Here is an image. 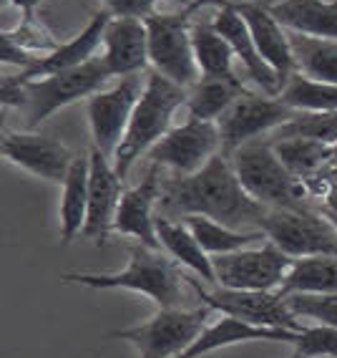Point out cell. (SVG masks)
<instances>
[{"mask_svg":"<svg viewBox=\"0 0 337 358\" xmlns=\"http://www.w3.org/2000/svg\"><path fill=\"white\" fill-rule=\"evenodd\" d=\"M282 103L292 111H337V86L294 71L280 91Z\"/></svg>","mask_w":337,"mask_h":358,"instance_id":"f546056e","label":"cell"},{"mask_svg":"<svg viewBox=\"0 0 337 358\" xmlns=\"http://www.w3.org/2000/svg\"><path fill=\"white\" fill-rule=\"evenodd\" d=\"M91 179H89V217L83 227V237L93 243H103L114 230V220L123 197V179L119 177L114 159H108L101 149L91 147Z\"/></svg>","mask_w":337,"mask_h":358,"instance_id":"2e32d148","label":"cell"},{"mask_svg":"<svg viewBox=\"0 0 337 358\" xmlns=\"http://www.w3.org/2000/svg\"><path fill=\"white\" fill-rule=\"evenodd\" d=\"M61 280L93 290H134L149 295L159 308H181L184 285H189L174 257L141 243L128 248V265L119 273H66Z\"/></svg>","mask_w":337,"mask_h":358,"instance_id":"3957f363","label":"cell"},{"mask_svg":"<svg viewBox=\"0 0 337 358\" xmlns=\"http://www.w3.org/2000/svg\"><path fill=\"white\" fill-rule=\"evenodd\" d=\"M230 159L247 194L267 210L305 207V185L277 157L272 141H249L237 149Z\"/></svg>","mask_w":337,"mask_h":358,"instance_id":"5b68a950","label":"cell"},{"mask_svg":"<svg viewBox=\"0 0 337 358\" xmlns=\"http://www.w3.org/2000/svg\"><path fill=\"white\" fill-rule=\"evenodd\" d=\"M242 81H227V78H199L189 89L186 99V111L189 119H202V122H219V116L230 109L239 96H244Z\"/></svg>","mask_w":337,"mask_h":358,"instance_id":"4316f807","label":"cell"},{"mask_svg":"<svg viewBox=\"0 0 337 358\" xmlns=\"http://www.w3.org/2000/svg\"><path fill=\"white\" fill-rule=\"evenodd\" d=\"M260 230L290 257L337 255V230L330 220L307 207L264 210Z\"/></svg>","mask_w":337,"mask_h":358,"instance_id":"52a82bcc","label":"cell"},{"mask_svg":"<svg viewBox=\"0 0 337 358\" xmlns=\"http://www.w3.org/2000/svg\"><path fill=\"white\" fill-rule=\"evenodd\" d=\"M302 331H290V328H267L252 326L247 320H239L234 315L222 313L219 318L207 326L199 338L177 358H202L219 348H230L237 343H249V341H282V343H297Z\"/></svg>","mask_w":337,"mask_h":358,"instance_id":"44dd1931","label":"cell"},{"mask_svg":"<svg viewBox=\"0 0 337 358\" xmlns=\"http://www.w3.org/2000/svg\"><path fill=\"white\" fill-rule=\"evenodd\" d=\"M0 43H3V53H0V61H3V64L18 66L20 71H26V69H31L36 61H38V56H36V53L23 51L20 45H15L13 41L8 38L6 33L0 36Z\"/></svg>","mask_w":337,"mask_h":358,"instance_id":"8d00e7d4","label":"cell"},{"mask_svg":"<svg viewBox=\"0 0 337 358\" xmlns=\"http://www.w3.org/2000/svg\"><path fill=\"white\" fill-rule=\"evenodd\" d=\"M324 217L330 220V222L335 224V230H337V207H327V210H324Z\"/></svg>","mask_w":337,"mask_h":358,"instance_id":"60d3db41","label":"cell"},{"mask_svg":"<svg viewBox=\"0 0 337 358\" xmlns=\"http://www.w3.org/2000/svg\"><path fill=\"white\" fill-rule=\"evenodd\" d=\"M211 26L230 41V45L234 48V56L242 61L244 71H247V76L264 91V96H280V91H282L280 78H277L272 66L262 58L255 38H252V31H249L247 20L237 13L234 0H232L230 6L216 8L214 18H211Z\"/></svg>","mask_w":337,"mask_h":358,"instance_id":"d6986e66","label":"cell"},{"mask_svg":"<svg viewBox=\"0 0 337 358\" xmlns=\"http://www.w3.org/2000/svg\"><path fill=\"white\" fill-rule=\"evenodd\" d=\"M159 194H161V174L159 166L151 164L139 185L126 189L121 205L116 212L114 232L134 237L136 243L147 248L161 250L159 232H156V215H159Z\"/></svg>","mask_w":337,"mask_h":358,"instance_id":"9a60e30c","label":"cell"},{"mask_svg":"<svg viewBox=\"0 0 337 358\" xmlns=\"http://www.w3.org/2000/svg\"><path fill=\"white\" fill-rule=\"evenodd\" d=\"M114 15L108 13L106 8L103 10H96L91 15L89 26L83 28L78 36H73L70 41L61 43L53 53H45L38 56V61L31 66V69L20 71L18 81H33V78H43V76H53V73H61V71H70L76 66H83L86 61H91L96 53V48L103 43V33H106L108 23H111Z\"/></svg>","mask_w":337,"mask_h":358,"instance_id":"ffe728a7","label":"cell"},{"mask_svg":"<svg viewBox=\"0 0 337 358\" xmlns=\"http://www.w3.org/2000/svg\"><path fill=\"white\" fill-rule=\"evenodd\" d=\"M156 232H159V243L166 250V255L181 265L189 268L194 275H199L204 282L216 285V273H214V260L209 257V252L199 245V240L194 237V232L189 230V224L181 220L164 217L156 215Z\"/></svg>","mask_w":337,"mask_h":358,"instance_id":"603a6c76","label":"cell"},{"mask_svg":"<svg viewBox=\"0 0 337 358\" xmlns=\"http://www.w3.org/2000/svg\"><path fill=\"white\" fill-rule=\"evenodd\" d=\"M282 139H312L320 144H337V111H297V114L272 131L269 141Z\"/></svg>","mask_w":337,"mask_h":358,"instance_id":"4dcf8cb0","label":"cell"},{"mask_svg":"<svg viewBox=\"0 0 337 358\" xmlns=\"http://www.w3.org/2000/svg\"><path fill=\"white\" fill-rule=\"evenodd\" d=\"M232 0H197V3H194V6L191 8H186V10H189L191 15L197 13V10H202V8H207V6H214V8H224V6H230Z\"/></svg>","mask_w":337,"mask_h":358,"instance_id":"f35d334b","label":"cell"},{"mask_svg":"<svg viewBox=\"0 0 337 358\" xmlns=\"http://www.w3.org/2000/svg\"><path fill=\"white\" fill-rule=\"evenodd\" d=\"M111 78L103 58H91L83 66L70 71H61L53 76L33 78V81H18L15 76H3L0 81V101L3 106H18L26 111V127L36 129L78 99H91L93 94L103 91L106 81Z\"/></svg>","mask_w":337,"mask_h":358,"instance_id":"7a4b0ae2","label":"cell"},{"mask_svg":"<svg viewBox=\"0 0 337 358\" xmlns=\"http://www.w3.org/2000/svg\"><path fill=\"white\" fill-rule=\"evenodd\" d=\"M290 358H307V356H305V353H299L297 348H294V353H292V356H290Z\"/></svg>","mask_w":337,"mask_h":358,"instance_id":"b9f144b4","label":"cell"},{"mask_svg":"<svg viewBox=\"0 0 337 358\" xmlns=\"http://www.w3.org/2000/svg\"><path fill=\"white\" fill-rule=\"evenodd\" d=\"M144 23L149 31V61L153 71L184 89H191L202 78L191 43V13H153Z\"/></svg>","mask_w":337,"mask_h":358,"instance_id":"ba28073f","label":"cell"},{"mask_svg":"<svg viewBox=\"0 0 337 358\" xmlns=\"http://www.w3.org/2000/svg\"><path fill=\"white\" fill-rule=\"evenodd\" d=\"M181 220L189 224V230L194 232L199 245H202L211 257L237 252V250H244V248H249V245L264 240V232L262 230L239 232V230H234V227H227V224L216 222V220L202 217V215H189V217H181Z\"/></svg>","mask_w":337,"mask_h":358,"instance_id":"f1b7e54d","label":"cell"},{"mask_svg":"<svg viewBox=\"0 0 337 358\" xmlns=\"http://www.w3.org/2000/svg\"><path fill=\"white\" fill-rule=\"evenodd\" d=\"M214 273L219 288L232 290H280L294 257L285 255L277 245L244 248L227 255H214Z\"/></svg>","mask_w":337,"mask_h":358,"instance_id":"8fae6325","label":"cell"},{"mask_svg":"<svg viewBox=\"0 0 337 358\" xmlns=\"http://www.w3.org/2000/svg\"><path fill=\"white\" fill-rule=\"evenodd\" d=\"M267 207L247 194L230 157L214 154L207 164L194 174L161 177L159 215L164 217H202L216 220L227 227L260 224Z\"/></svg>","mask_w":337,"mask_h":358,"instance_id":"6da1fadb","label":"cell"},{"mask_svg":"<svg viewBox=\"0 0 337 358\" xmlns=\"http://www.w3.org/2000/svg\"><path fill=\"white\" fill-rule=\"evenodd\" d=\"M186 280H189V288L197 293L199 301L219 310V313L234 315V318L247 320L252 326L305 331V326H299V320L287 308L285 295H280V290H232L219 288V285L214 290H207L194 278H186Z\"/></svg>","mask_w":337,"mask_h":358,"instance_id":"30bf717a","label":"cell"},{"mask_svg":"<svg viewBox=\"0 0 337 358\" xmlns=\"http://www.w3.org/2000/svg\"><path fill=\"white\" fill-rule=\"evenodd\" d=\"M292 293H337V255L294 257L280 295Z\"/></svg>","mask_w":337,"mask_h":358,"instance_id":"484cf974","label":"cell"},{"mask_svg":"<svg viewBox=\"0 0 337 358\" xmlns=\"http://www.w3.org/2000/svg\"><path fill=\"white\" fill-rule=\"evenodd\" d=\"M0 3H10V0H0Z\"/></svg>","mask_w":337,"mask_h":358,"instance_id":"7bdbcfd3","label":"cell"},{"mask_svg":"<svg viewBox=\"0 0 337 358\" xmlns=\"http://www.w3.org/2000/svg\"><path fill=\"white\" fill-rule=\"evenodd\" d=\"M191 43H194V56H197L199 73L204 78H227V81H239L234 73V48L222 33L211 26V20H197L191 23Z\"/></svg>","mask_w":337,"mask_h":358,"instance_id":"d4e9b609","label":"cell"},{"mask_svg":"<svg viewBox=\"0 0 337 358\" xmlns=\"http://www.w3.org/2000/svg\"><path fill=\"white\" fill-rule=\"evenodd\" d=\"M290 43L299 73L337 86V41L290 31Z\"/></svg>","mask_w":337,"mask_h":358,"instance_id":"83f0119b","label":"cell"},{"mask_svg":"<svg viewBox=\"0 0 337 358\" xmlns=\"http://www.w3.org/2000/svg\"><path fill=\"white\" fill-rule=\"evenodd\" d=\"M186 99H189V89L169 81L166 76H161L159 71H149L144 94H141L134 116L128 122L126 134H123L121 144L114 154V166L119 177L126 179L131 166L144 154H149V149L156 141L164 139L172 131L174 114L181 106H186Z\"/></svg>","mask_w":337,"mask_h":358,"instance_id":"277c9868","label":"cell"},{"mask_svg":"<svg viewBox=\"0 0 337 358\" xmlns=\"http://www.w3.org/2000/svg\"><path fill=\"white\" fill-rule=\"evenodd\" d=\"M214 308L202 303L194 310L184 308H159V313L139 326L111 331L108 338L128 341L136 345L141 358H177L199 338Z\"/></svg>","mask_w":337,"mask_h":358,"instance_id":"8992f818","label":"cell"},{"mask_svg":"<svg viewBox=\"0 0 337 358\" xmlns=\"http://www.w3.org/2000/svg\"><path fill=\"white\" fill-rule=\"evenodd\" d=\"M3 154L8 162L23 166L31 174L56 185H63L76 154L53 136L33 131H10L3 136Z\"/></svg>","mask_w":337,"mask_h":358,"instance_id":"5bb4252c","label":"cell"},{"mask_svg":"<svg viewBox=\"0 0 337 358\" xmlns=\"http://www.w3.org/2000/svg\"><path fill=\"white\" fill-rule=\"evenodd\" d=\"M299 353L307 358H337V328L335 326H312L305 328L294 343Z\"/></svg>","mask_w":337,"mask_h":358,"instance_id":"e575fe53","label":"cell"},{"mask_svg":"<svg viewBox=\"0 0 337 358\" xmlns=\"http://www.w3.org/2000/svg\"><path fill=\"white\" fill-rule=\"evenodd\" d=\"M272 147L277 157L285 162L287 169L299 179L312 174L317 166H322V162L332 154V147L312 139H282L272 141Z\"/></svg>","mask_w":337,"mask_h":358,"instance_id":"1f68e13d","label":"cell"},{"mask_svg":"<svg viewBox=\"0 0 337 358\" xmlns=\"http://www.w3.org/2000/svg\"><path fill=\"white\" fill-rule=\"evenodd\" d=\"M267 8L287 31L337 41V0H267Z\"/></svg>","mask_w":337,"mask_h":358,"instance_id":"7402d4cb","label":"cell"},{"mask_svg":"<svg viewBox=\"0 0 337 358\" xmlns=\"http://www.w3.org/2000/svg\"><path fill=\"white\" fill-rule=\"evenodd\" d=\"M234 8L237 13L247 20V26L252 31V38H255L262 58L272 66L280 83L285 86L287 78L297 71L292 43H290V31L269 13L267 0H234Z\"/></svg>","mask_w":337,"mask_h":358,"instance_id":"e0dca14e","label":"cell"},{"mask_svg":"<svg viewBox=\"0 0 337 358\" xmlns=\"http://www.w3.org/2000/svg\"><path fill=\"white\" fill-rule=\"evenodd\" d=\"M103 8L116 18H141L147 20L149 15L156 13L159 0H101Z\"/></svg>","mask_w":337,"mask_h":358,"instance_id":"d590c367","label":"cell"},{"mask_svg":"<svg viewBox=\"0 0 337 358\" xmlns=\"http://www.w3.org/2000/svg\"><path fill=\"white\" fill-rule=\"evenodd\" d=\"M294 318L315 320L317 326L337 328V293H292L285 295Z\"/></svg>","mask_w":337,"mask_h":358,"instance_id":"d6a6232c","label":"cell"},{"mask_svg":"<svg viewBox=\"0 0 337 358\" xmlns=\"http://www.w3.org/2000/svg\"><path fill=\"white\" fill-rule=\"evenodd\" d=\"M103 64L111 78L144 73L149 61V31L141 18H111L103 33Z\"/></svg>","mask_w":337,"mask_h":358,"instance_id":"ac0fdd59","label":"cell"},{"mask_svg":"<svg viewBox=\"0 0 337 358\" xmlns=\"http://www.w3.org/2000/svg\"><path fill=\"white\" fill-rule=\"evenodd\" d=\"M89 179L91 159L76 157L63 182V197H61V243L63 245H70L78 235H83L86 217H89Z\"/></svg>","mask_w":337,"mask_h":358,"instance_id":"cb8c5ba5","label":"cell"},{"mask_svg":"<svg viewBox=\"0 0 337 358\" xmlns=\"http://www.w3.org/2000/svg\"><path fill=\"white\" fill-rule=\"evenodd\" d=\"M219 152L222 134L216 122L186 119L181 127H174L164 139L149 149L147 159L156 166H169L177 174H194Z\"/></svg>","mask_w":337,"mask_h":358,"instance_id":"4fadbf2b","label":"cell"},{"mask_svg":"<svg viewBox=\"0 0 337 358\" xmlns=\"http://www.w3.org/2000/svg\"><path fill=\"white\" fill-rule=\"evenodd\" d=\"M294 114L297 111L282 103L280 96H257L247 91L216 122L222 134V154L232 157L239 147L257 141V136L285 127Z\"/></svg>","mask_w":337,"mask_h":358,"instance_id":"7c38bea8","label":"cell"},{"mask_svg":"<svg viewBox=\"0 0 337 358\" xmlns=\"http://www.w3.org/2000/svg\"><path fill=\"white\" fill-rule=\"evenodd\" d=\"M169 3H174L179 10H186V8H191L194 3H197V0H169Z\"/></svg>","mask_w":337,"mask_h":358,"instance_id":"ab89813d","label":"cell"},{"mask_svg":"<svg viewBox=\"0 0 337 358\" xmlns=\"http://www.w3.org/2000/svg\"><path fill=\"white\" fill-rule=\"evenodd\" d=\"M3 33H6L15 45H20L23 51L36 53V56H38V53L40 56L53 53L58 45H61V41L43 26V20H38V15H36V18H23L13 31H3Z\"/></svg>","mask_w":337,"mask_h":358,"instance_id":"836d02e7","label":"cell"},{"mask_svg":"<svg viewBox=\"0 0 337 358\" xmlns=\"http://www.w3.org/2000/svg\"><path fill=\"white\" fill-rule=\"evenodd\" d=\"M10 3L23 13V18H36V10H38L43 0H10Z\"/></svg>","mask_w":337,"mask_h":358,"instance_id":"74e56055","label":"cell"},{"mask_svg":"<svg viewBox=\"0 0 337 358\" xmlns=\"http://www.w3.org/2000/svg\"><path fill=\"white\" fill-rule=\"evenodd\" d=\"M144 86H147L144 73L123 76L119 78L116 86L93 94L89 99V103H86L93 147L101 149L108 159H114L116 149H119L123 134H126L136 103H139L141 94H144Z\"/></svg>","mask_w":337,"mask_h":358,"instance_id":"9c48e42d","label":"cell"}]
</instances>
